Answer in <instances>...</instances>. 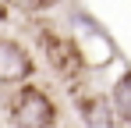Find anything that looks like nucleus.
Instances as JSON below:
<instances>
[{
	"label": "nucleus",
	"instance_id": "nucleus-3",
	"mask_svg": "<svg viewBox=\"0 0 131 128\" xmlns=\"http://www.w3.org/2000/svg\"><path fill=\"white\" fill-rule=\"evenodd\" d=\"M36 75V61L18 39L0 36V85H28Z\"/></svg>",
	"mask_w": 131,
	"mask_h": 128
},
{
	"label": "nucleus",
	"instance_id": "nucleus-2",
	"mask_svg": "<svg viewBox=\"0 0 131 128\" xmlns=\"http://www.w3.org/2000/svg\"><path fill=\"white\" fill-rule=\"evenodd\" d=\"M36 43H39V50H43L46 64H50L64 82H78V78L85 75V53L78 50V43L71 39V36L50 29V25H39V29H36Z\"/></svg>",
	"mask_w": 131,
	"mask_h": 128
},
{
	"label": "nucleus",
	"instance_id": "nucleus-4",
	"mask_svg": "<svg viewBox=\"0 0 131 128\" xmlns=\"http://www.w3.org/2000/svg\"><path fill=\"white\" fill-rule=\"evenodd\" d=\"M74 103H78V110H82V117H85L89 128H113V110H110V103L103 96L74 89Z\"/></svg>",
	"mask_w": 131,
	"mask_h": 128
},
{
	"label": "nucleus",
	"instance_id": "nucleus-5",
	"mask_svg": "<svg viewBox=\"0 0 131 128\" xmlns=\"http://www.w3.org/2000/svg\"><path fill=\"white\" fill-rule=\"evenodd\" d=\"M110 110H113L117 121H128L131 125V71L113 85V103H110Z\"/></svg>",
	"mask_w": 131,
	"mask_h": 128
},
{
	"label": "nucleus",
	"instance_id": "nucleus-6",
	"mask_svg": "<svg viewBox=\"0 0 131 128\" xmlns=\"http://www.w3.org/2000/svg\"><path fill=\"white\" fill-rule=\"evenodd\" d=\"M4 4L18 7V11H25V14H36V11H46L50 4H57V0H4Z\"/></svg>",
	"mask_w": 131,
	"mask_h": 128
},
{
	"label": "nucleus",
	"instance_id": "nucleus-1",
	"mask_svg": "<svg viewBox=\"0 0 131 128\" xmlns=\"http://www.w3.org/2000/svg\"><path fill=\"white\" fill-rule=\"evenodd\" d=\"M7 121L14 128H57V103L39 85H18L7 96Z\"/></svg>",
	"mask_w": 131,
	"mask_h": 128
}]
</instances>
